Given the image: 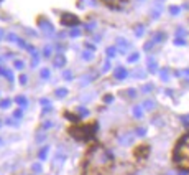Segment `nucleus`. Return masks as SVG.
Wrapping results in <instances>:
<instances>
[{"label":"nucleus","instance_id":"obj_6","mask_svg":"<svg viewBox=\"0 0 189 175\" xmlns=\"http://www.w3.org/2000/svg\"><path fill=\"white\" fill-rule=\"evenodd\" d=\"M46 152H48V147H46L45 150H41V154H39V157H41V159H45V157H46Z\"/></svg>","mask_w":189,"mask_h":175},{"label":"nucleus","instance_id":"obj_2","mask_svg":"<svg viewBox=\"0 0 189 175\" xmlns=\"http://www.w3.org/2000/svg\"><path fill=\"white\" fill-rule=\"evenodd\" d=\"M115 76L122 79V78H125V76H127V73H125V69H122V68H118L117 71H115Z\"/></svg>","mask_w":189,"mask_h":175},{"label":"nucleus","instance_id":"obj_1","mask_svg":"<svg viewBox=\"0 0 189 175\" xmlns=\"http://www.w3.org/2000/svg\"><path fill=\"white\" fill-rule=\"evenodd\" d=\"M133 116H135V117H142V116H143V111H142V108H140V106L133 108Z\"/></svg>","mask_w":189,"mask_h":175},{"label":"nucleus","instance_id":"obj_4","mask_svg":"<svg viewBox=\"0 0 189 175\" xmlns=\"http://www.w3.org/2000/svg\"><path fill=\"white\" fill-rule=\"evenodd\" d=\"M56 94H58L59 98H61V96H64L66 94V89H58V91H56Z\"/></svg>","mask_w":189,"mask_h":175},{"label":"nucleus","instance_id":"obj_7","mask_svg":"<svg viewBox=\"0 0 189 175\" xmlns=\"http://www.w3.org/2000/svg\"><path fill=\"white\" fill-rule=\"evenodd\" d=\"M179 175H188V174H186V172H181V174H179Z\"/></svg>","mask_w":189,"mask_h":175},{"label":"nucleus","instance_id":"obj_3","mask_svg":"<svg viewBox=\"0 0 189 175\" xmlns=\"http://www.w3.org/2000/svg\"><path fill=\"white\" fill-rule=\"evenodd\" d=\"M143 106H145L146 109H148V111H151V109L155 108V102H153V101H146V102L143 104Z\"/></svg>","mask_w":189,"mask_h":175},{"label":"nucleus","instance_id":"obj_5","mask_svg":"<svg viewBox=\"0 0 189 175\" xmlns=\"http://www.w3.org/2000/svg\"><path fill=\"white\" fill-rule=\"evenodd\" d=\"M0 106H2V108H8V106H10V101H2Z\"/></svg>","mask_w":189,"mask_h":175}]
</instances>
